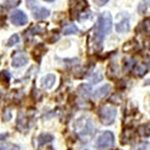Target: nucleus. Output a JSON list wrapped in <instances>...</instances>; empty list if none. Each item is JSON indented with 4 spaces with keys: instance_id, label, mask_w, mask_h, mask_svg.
I'll use <instances>...</instances> for the list:
<instances>
[{
    "instance_id": "obj_1",
    "label": "nucleus",
    "mask_w": 150,
    "mask_h": 150,
    "mask_svg": "<svg viewBox=\"0 0 150 150\" xmlns=\"http://www.w3.org/2000/svg\"><path fill=\"white\" fill-rule=\"evenodd\" d=\"M112 28V18L109 12H104L100 14L96 23V36L102 38L103 36L108 34Z\"/></svg>"
},
{
    "instance_id": "obj_2",
    "label": "nucleus",
    "mask_w": 150,
    "mask_h": 150,
    "mask_svg": "<svg viewBox=\"0 0 150 150\" xmlns=\"http://www.w3.org/2000/svg\"><path fill=\"white\" fill-rule=\"evenodd\" d=\"M116 113L117 111L114 107L109 105H103L100 107L98 111V115L100 118V121L104 125H110L114 122Z\"/></svg>"
},
{
    "instance_id": "obj_3",
    "label": "nucleus",
    "mask_w": 150,
    "mask_h": 150,
    "mask_svg": "<svg viewBox=\"0 0 150 150\" xmlns=\"http://www.w3.org/2000/svg\"><path fill=\"white\" fill-rule=\"evenodd\" d=\"M75 130H76L77 134L83 138V137H87L89 135L92 134L93 132V125L88 119L82 118V119L77 120L75 123Z\"/></svg>"
},
{
    "instance_id": "obj_4",
    "label": "nucleus",
    "mask_w": 150,
    "mask_h": 150,
    "mask_svg": "<svg viewBox=\"0 0 150 150\" xmlns=\"http://www.w3.org/2000/svg\"><path fill=\"white\" fill-rule=\"evenodd\" d=\"M27 6L31 9L35 19H44L49 16L50 11L44 7H39L35 0H27Z\"/></svg>"
},
{
    "instance_id": "obj_5",
    "label": "nucleus",
    "mask_w": 150,
    "mask_h": 150,
    "mask_svg": "<svg viewBox=\"0 0 150 150\" xmlns=\"http://www.w3.org/2000/svg\"><path fill=\"white\" fill-rule=\"evenodd\" d=\"M114 144V135L110 131H105L96 142V147L99 149H106L109 148Z\"/></svg>"
},
{
    "instance_id": "obj_6",
    "label": "nucleus",
    "mask_w": 150,
    "mask_h": 150,
    "mask_svg": "<svg viewBox=\"0 0 150 150\" xmlns=\"http://www.w3.org/2000/svg\"><path fill=\"white\" fill-rule=\"evenodd\" d=\"M10 19H11V22L15 24V25H24L28 21L26 14L21 10H14L11 13Z\"/></svg>"
},
{
    "instance_id": "obj_7",
    "label": "nucleus",
    "mask_w": 150,
    "mask_h": 150,
    "mask_svg": "<svg viewBox=\"0 0 150 150\" xmlns=\"http://www.w3.org/2000/svg\"><path fill=\"white\" fill-rule=\"evenodd\" d=\"M28 62V57L24 52H17L13 55L12 58V66L13 67H21L24 66Z\"/></svg>"
},
{
    "instance_id": "obj_8",
    "label": "nucleus",
    "mask_w": 150,
    "mask_h": 150,
    "mask_svg": "<svg viewBox=\"0 0 150 150\" xmlns=\"http://www.w3.org/2000/svg\"><path fill=\"white\" fill-rule=\"evenodd\" d=\"M129 29H130V24H129V18L128 17L122 18V20L120 22L116 24V30H117V32L125 33Z\"/></svg>"
},
{
    "instance_id": "obj_9",
    "label": "nucleus",
    "mask_w": 150,
    "mask_h": 150,
    "mask_svg": "<svg viewBox=\"0 0 150 150\" xmlns=\"http://www.w3.org/2000/svg\"><path fill=\"white\" fill-rule=\"evenodd\" d=\"M55 83V76L52 74H48L42 80V86L45 88H51Z\"/></svg>"
},
{
    "instance_id": "obj_10",
    "label": "nucleus",
    "mask_w": 150,
    "mask_h": 150,
    "mask_svg": "<svg viewBox=\"0 0 150 150\" xmlns=\"http://www.w3.org/2000/svg\"><path fill=\"white\" fill-rule=\"evenodd\" d=\"M109 89H110V86L108 85V84H106V85L98 88L97 90L95 91L94 95H95L96 98H103L104 96H106L108 94V92H109Z\"/></svg>"
},
{
    "instance_id": "obj_11",
    "label": "nucleus",
    "mask_w": 150,
    "mask_h": 150,
    "mask_svg": "<svg viewBox=\"0 0 150 150\" xmlns=\"http://www.w3.org/2000/svg\"><path fill=\"white\" fill-rule=\"evenodd\" d=\"M62 32H63V34H65V35H68V34H75V33H78L79 30L74 24L70 23V24H66V25L64 26L63 29H62Z\"/></svg>"
},
{
    "instance_id": "obj_12",
    "label": "nucleus",
    "mask_w": 150,
    "mask_h": 150,
    "mask_svg": "<svg viewBox=\"0 0 150 150\" xmlns=\"http://www.w3.org/2000/svg\"><path fill=\"white\" fill-rule=\"evenodd\" d=\"M52 140H53V136L50 134H41L37 138L39 146H42V145H44L46 143H49V142H51Z\"/></svg>"
},
{
    "instance_id": "obj_13",
    "label": "nucleus",
    "mask_w": 150,
    "mask_h": 150,
    "mask_svg": "<svg viewBox=\"0 0 150 150\" xmlns=\"http://www.w3.org/2000/svg\"><path fill=\"white\" fill-rule=\"evenodd\" d=\"M139 133H140V135H142L143 137H148L150 134V126L148 124L141 126L139 128Z\"/></svg>"
},
{
    "instance_id": "obj_14",
    "label": "nucleus",
    "mask_w": 150,
    "mask_h": 150,
    "mask_svg": "<svg viewBox=\"0 0 150 150\" xmlns=\"http://www.w3.org/2000/svg\"><path fill=\"white\" fill-rule=\"evenodd\" d=\"M10 80V74L7 71H1L0 72V82H4V83H8Z\"/></svg>"
},
{
    "instance_id": "obj_15",
    "label": "nucleus",
    "mask_w": 150,
    "mask_h": 150,
    "mask_svg": "<svg viewBox=\"0 0 150 150\" xmlns=\"http://www.w3.org/2000/svg\"><path fill=\"white\" fill-rule=\"evenodd\" d=\"M19 41V37L17 34H14L12 35L10 37V39L8 40V42H7V46H13L14 44H16V43H18Z\"/></svg>"
},
{
    "instance_id": "obj_16",
    "label": "nucleus",
    "mask_w": 150,
    "mask_h": 150,
    "mask_svg": "<svg viewBox=\"0 0 150 150\" xmlns=\"http://www.w3.org/2000/svg\"><path fill=\"white\" fill-rule=\"evenodd\" d=\"M93 1H94V3H95L96 5L103 6V5H105V4L109 1V0H93Z\"/></svg>"
},
{
    "instance_id": "obj_17",
    "label": "nucleus",
    "mask_w": 150,
    "mask_h": 150,
    "mask_svg": "<svg viewBox=\"0 0 150 150\" xmlns=\"http://www.w3.org/2000/svg\"><path fill=\"white\" fill-rule=\"evenodd\" d=\"M143 144H144V143H143ZM143 144L139 145V146L137 147V149H136V150H146V145H145V146L143 147V148H142V146H143Z\"/></svg>"
},
{
    "instance_id": "obj_18",
    "label": "nucleus",
    "mask_w": 150,
    "mask_h": 150,
    "mask_svg": "<svg viewBox=\"0 0 150 150\" xmlns=\"http://www.w3.org/2000/svg\"><path fill=\"white\" fill-rule=\"evenodd\" d=\"M7 137V134L6 133H4V134H0V141H1V140H4Z\"/></svg>"
},
{
    "instance_id": "obj_19",
    "label": "nucleus",
    "mask_w": 150,
    "mask_h": 150,
    "mask_svg": "<svg viewBox=\"0 0 150 150\" xmlns=\"http://www.w3.org/2000/svg\"><path fill=\"white\" fill-rule=\"evenodd\" d=\"M45 1H49V2H51V1H54V0H45Z\"/></svg>"
}]
</instances>
